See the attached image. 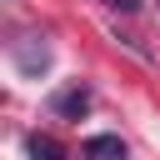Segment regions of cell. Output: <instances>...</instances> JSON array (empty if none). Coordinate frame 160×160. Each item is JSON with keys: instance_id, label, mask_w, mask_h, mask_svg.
<instances>
[{"instance_id": "cell-1", "label": "cell", "mask_w": 160, "mask_h": 160, "mask_svg": "<svg viewBox=\"0 0 160 160\" xmlns=\"http://www.w3.org/2000/svg\"><path fill=\"white\" fill-rule=\"evenodd\" d=\"M85 160H130L120 135H90L85 140Z\"/></svg>"}, {"instance_id": "cell-2", "label": "cell", "mask_w": 160, "mask_h": 160, "mask_svg": "<svg viewBox=\"0 0 160 160\" xmlns=\"http://www.w3.org/2000/svg\"><path fill=\"white\" fill-rule=\"evenodd\" d=\"M85 105H90V90H60L55 95V110L60 115H80Z\"/></svg>"}, {"instance_id": "cell-3", "label": "cell", "mask_w": 160, "mask_h": 160, "mask_svg": "<svg viewBox=\"0 0 160 160\" xmlns=\"http://www.w3.org/2000/svg\"><path fill=\"white\" fill-rule=\"evenodd\" d=\"M25 150H30L35 160H60V145H55L50 135H30V140H25Z\"/></svg>"}, {"instance_id": "cell-4", "label": "cell", "mask_w": 160, "mask_h": 160, "mask_svg": "<svg viewBox=\"0 0 160 160\" xmlns=\"http://www.w3.org/2000/svg\"><path fill=\"white\" fill-rule=\"evenodd\" d=\"M105 5H110V10H125V15H135V10H140V0H105Z\"/></svg>"}]
</instances>
